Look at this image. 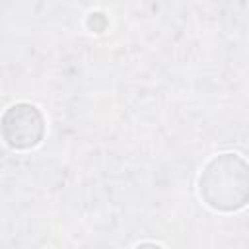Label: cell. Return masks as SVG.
Listing matches in <instances>:
<instances>
[{
  "label": "cell",
  "mask_w": 249,
  "mask_h": 249,
  "mask_svg": "<svg viewBox=\"0 0 249 249\" xmlns=\"http://www.w3.org/2000/svg\"><path fill=\"white\" fill-rule=\"evenodd\" d=\"M200 195L220 210H233L247 200V167L233 154L214 158L200 175Z\"/></svg>",
  "instance_id": "cell-1"
},
{
  "label": "cell",
  "mask_w": 249,
  "mask_h": 249,
  "mask_svg": "<svg viewBox=\"0 0 249 249\" xmlns=\"http://www.w3.org/2000/svg\"><path fill=\"white\" fill-rule=\"evenodd\" d=\"M4 119L18 123V128L12 130H4V138L10 146L14 148H27L39 142L41 134H43V119L37 111V107L33 105H14L8 109V113L4 115Z\"/></svg>",
  "instance_id": "cell-2"
},
{
  "label": "cell",
  "mask_w": 249,
  "mask_h": 249,
  "mask_svg": "<svg viewBox=\"0 0 249 249\" xmlns=\"http://www.w3.org/2000/svg\"><path fill=\"white\" fill-rule=\"evenodd\" d=\"M136 249H161L160 245H154V243H144V245H138Z\"/></svg>",
  "instance_id": "cell-3"
}]
</instances>
